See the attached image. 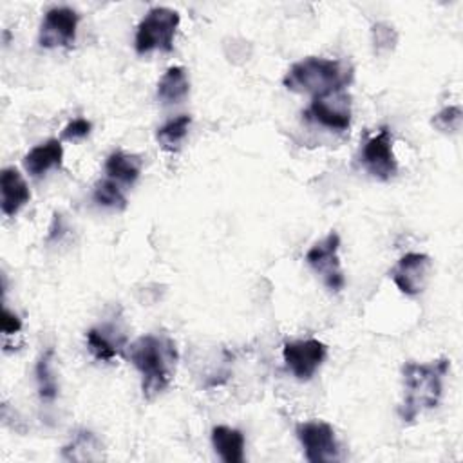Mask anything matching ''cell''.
<instances>
[{
    "instance_id": "cell-1",
    "label": "cell",
    "mask_w": 463,
    "mask_h": 463,
    "mask_svg": "<svg viewBox=\"0 0 463 463\" xmlns=\"http://www.w3.org/2000/svg\"><path fill=\"white\" fill-rule=\"evenodd\" d=\"M127 351L132 365L141 374V389L146 400H152L168 389L179 358L175 342L168 335H143L134 340Z\"/></svg>"
},
{
    "instance_id": "cell-2",
    "label": "cell",
    "mask_w": 463,
    "mask_h": 463,
    "mask_svg": "<svg viewBox=\"0 0 463 463\" xmlns=\"http://www.w3.org/2000/svg\"><path fill=\"white\" fill-rule=\"evenodd\" d=\"M450 360L441 356L438 360L420 364L405 362L403 376V402L400 405V418L403 423H412L421 412L438 407L443 394V380L449 373Z\"/></svg>"
},
{
    "instance_id": "cell-3",
    "label": "cell",
    "mask_w": 463,
    "mask_h": 463,
    "mask_svg": "<svg viewBox=\"0 0 463 463\" xmlns=\"http://www.w3.org/2000/svg\"><path fill=\"white\" fill-rule=\"evenodd\" d=\"M351 78L353 72L345 63L331 58L307 56L288 69L282 83L291 92L320 96L335 90H344Z\"/></svg>"
},
{
    "instance_id": "cell-4",
    "label": "cell",
    "mask_w": 463,
    "mask_h": 463,
    "mask_svg": "<svg viewBox=\"0 0 463 463\" xmlns=\"http://www.w3.org/2000/svg\"><path fill=\"white\" fill-rule=\"evenodd\" d=\"M181 16L177 11L163 5L150 7L141 18L136 29L134 47L137 54H146L152 51L170 52L174 47V36L179 27Z\"/></svg>"
},
{
    "instance_id": "cell-5",
    "label": "cell",
    "mask_w": 463,
    "mask_h": 463,
    "mask_svg": "<svg viewBox=\"0 0 463 463\" xmlns=\"http://www.w3.org/2000/svg\"><path fill=\"white\" fill-rule=\"evenodd\" d=\"M338 250H340V235L336 232H329L322 241L315 242L306 253L307 266L317 275H320L324 286L335 293L340 291L345 284Z\"/></svg>"
},
{
    "instance_id": "cell-6",
    "label": "cell",
    "mask_w": 463,
    "mask_h": 463,
    "mask_svg": "<svg viewBox=\"0 0 463 463\" xmlns=\"http://www.w3.org/2000/svg\"><path fill=\"white\" fill-rule=\"evenodd\" d=\"M295 434L309 463H331L340 459L336 434L329 423L322 420L302 421L297 425Z\"/></svg>"
},
{
    "instance_id": "cell-7",
    "label": "cell",
    "mask_w": 463,
    "mask_h": 463,
    "mask_svg": "<svg viewBox=\"0 0 463 463\" xmlns=\"http://www.w3.org/2000/svg\"><path fill=\"white\" fill-rule=\"evenodd\" d=\"M304 116L324 128L338 132L347 130L351 125V98L345 90L313 96Z\"/></svg>"
},
{
    "instance_id": "cell-8",
    "label": "cell",
    "mask_w": 463,
    "mask_h": 463,
    "mask_svg": "<svg viewBox=\"0 0 463 463\" xmlns=\"http://www.w3.org/2000/svg\"><path fill=\"white\" fill-rule=\"evenodd\" d=\"M327 356V347L317 338L286 342L282 347V358L289 373L298 382H307L315 376Z\"/></svg>"
},
{
    "instance_id": "cell-9",
    "label": "cell",
    "mask_w": 463,
    "mask_h": 463,
    "mask_svg": "<svg viewBox=\"0 0 463 463\" xmlns=\"http://www.w3.org/2000/svg\"><path fill=\"white\" fill-rule=\"evenodd\" d=\"M80 14L67 5L51 7L42 20L40 33H38V43L45 49H56V47H69L76 40V29H78Z\"/></svg>"
},
{
    "instance_id": "cell-10",
    "label": "cell",
    "mask_w": 463,
    "mask_h": 463,
    "mask_svg": "<svg viewBox=\"0 0 463 463\" xmlns=\"http://www.w3.org/2000/svg\"><path fill=\"white\" fill-rule=\"evenodd\" d=\"M430 271L432 260L429 255L420 251H409L389 271V277L403 295L416 297L427 288Z\"/></svg>"
},
{
    "instance_id": "cell-11",
    "label": "cell",
    "mask_w": 463,
    "mask_h": 463,
    "mask_svg": "<svg viewBox=\"0 0 463 463\" xmlns=\"http://www.w3.org/2000/svg\"><path fill=\"white\" fill-rule=\"evenodd\" d=\"M360 159L364 168L380 181H387L396 174L398 161L392 150V136L387 127H382L378 134L364 143Z\"/></svg>"
},
{
    "instance_id": "cell-12",
    "label": "cell",
    "mask_w": 463,
    "mask_h": 463,
    "mask_svg": "<svg viewBox=\"0 0 463 463\" xmlns=\"http://www.w3.org/2000/svg\"><path fill=\"white\" fill-rule=\"evenodd\" d=\"M0 208L7 217H14L31 199V190L14 166H5L0 174Z\"/></svg>"
},
{
    "instance_id": "cell-13",
    "label": "cell",
    "mask_w": 463,
    "mask_h": 463,
    "mask_svg": "<svg viewBox=\"0 0 463 463\" xmlns=\"http://www.w3.org/2000/svg\"><path fill=\"white\" fill-rule=\"evenodd\" d=\"M85 340L90 354L99 362H112L121 354L125 344V336L112 324L90 327L85 335Z\"/></svg>"
},
{
    "instance_id": "cell-14",
    "label": "cell",
    "mask_w": 463,
    "mask_h": 463,
    "mask_svg": "<svg viewBox=\"0 0 463 463\" xmlns=\"http://www.w3.org/2000/svg\"><path fill=\"white\" fill-rule=\"evenodd\" d=\"M63 161V146L60 139H47L33 146L24 156V166L33 177H42L52 168H60Z\"/></svg>"
},
{
    "instance_id": "cell-15",
    "label": "cell",
    "mask_w": 463,
    "mask_h": 463,
    "mask_svg": "<svg viewBox=\"0 0 463 463\" xmlns=\"http://www.w3.org/2000/svg\"><path fill=\"white\" fill-rule=\"evenodd\" d=\"M244 434L239 429L228 425H215L212 429V445L215 454L224 463H242L244 461Z\"/></svg>"
},
{
    "instance_id": "cell-16",
    "label": "cell",
    "mask_w": 463,
    "mask_h": 463,
    "mask_svg": "<svg viewBox=\"0 0 463 463\" xmlns=\"http://www.w3.org/2000/svg\"><path fill=\"white\" fill-rule=\"evenodd\" d=\"M190 89L186 69L181 65L168 67L157 81V98L163 105H174L186 98Z\"/></svg>"
},
{
    "instance_id": "cell-17",
    "label": "cell",
    "mask_w": 463,
    "mask_h": 463,
    "mask_svg": "<svg viewBox=\"0 0 463 463\" xmlns=\"http://www.w3.org/2000/svg\"><path fill=\"white\" fill-rule=\"evenodd\" d=\"M105 174L116 183L134 184L141 174V159L136 154L116 150L105 161Z\"/></svg>"
},
{
    "instance_id": "cell-18",
    "label": "cell",
    "mask_w": 463,
    "mask_h": 463,
    "mask_svg": "<svg viewBox=\"0 0 463 463\" xmlns=\"http://www.w3.org/2000/svg\"><path fill=\"white\" fill-rule=\"evenodd\" d=\"M52 358H54V351L47 349L45 353H42V356L38 358L36 367H34V376H36V383H38V396L45 403L54 402L56 396H58V380H56L54 371H52Z\"/></svg>"
},
{
    "instance_id": "cell-19",
    "label": "cell",
    "mask_w": 463,
    "mask_h": 463,
    "mask_svg": "<svg viewBox=\"0 0 463 463\" xmlns=\"http://www.w3.org/2000/svg\"><path fill=\"white\" fill-rule=\"evenodd\" d=\"M61 456L63 459H69V461L98 459L101 456V443L92 432L78 430L74 439L63 447Z\"/></svg>"
},
{
    "instance_id": "cell-20",
    "label": "cell",
    "mask_w": 463,
    "mask_h": 463,
    "mask_svg": "<svg viewBox=\"0 0 463 463\" xmlns=\"http://www.w3.org/2000/svg\"><path fill=\"white\" fill-rule=\"evenodd\" d=\"M190 125H192V118L188 114H179L177 118L166 121L157 128L156 139L163 148L174 150L186 137Z\"/></svg>"
},
{
    "instance_id": "cell-21",
    "label": "cell",
    "mask_w": 463,
    "mask_h": 463,
    "mask_svg": "<svg viewBox=\"0 0 463 463\" xmlns=\"http://www.w3.org/2000/svg\"><path fill=\"white\" fill-rule=\"evenodd\" d=\"M92 199L101 208H109V210H116V212H121L127 208V197L121 192V188L118 186V183L112 179L99 181L94 186Z\"/></svg>"
},
{
    "instance_id": "cell-22",
    "label": "cell",
    "mask_w": 463,
    "mask_h": 463,
    "mask_svg": "<svg viewBox=\"0 0 463 463\" xmlns=\"http://www.w3.org/2000/svg\"><path fill=\"white\" fill-rule=\"evenodd\" d=\"M461 121H463V112L461 107L452 105L441 109L434 118H432V127L438 128L443 134H458L461 130Z\"/></svg>"
},
{
    "instance_id": "cell-23",
    "label": "cell",
    "mask_w": 463,
    "mask_h": 463,
    "mask_svg": "<svg viewBox=\"0 0 463 463\" xmlns=\"http://www.w3.org/2000/svg\"><path fill=\"white\" fill-rule=\"evenodd\" d=\"M92 130V123L85 118H76L72 121H69L63 130H61V139L67 141H80L83 137H87Z\"/></svg>"
},
{
    "instance_id": "cell-24",
    "label": "cell",
    "mask_w": 463,
    "mask_h": 463,
    "mask_svg": "<svg viewBox=\"0 0 463 463\" xmlns=\"http://www.w3.org/2000/svg\"><path fill=\"white\" fill-rule=\"evenodd\" d=\"M22 329V320L16 313H13L9 307L4 306V311H2V333L5 336H13L16 335L18 331Z\"/></svg>"
}]
</instances>
